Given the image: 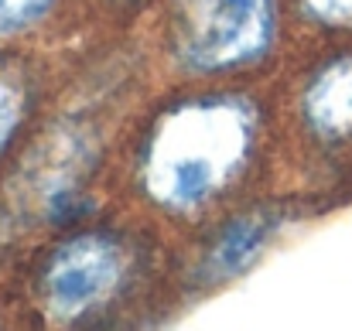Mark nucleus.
Here are the masks:
<instances>
[{
  "instance_id": "obj_4",
  "label": "nucleus",
  "mask_w": 352,
  "mask_h": 331,
  "mask_svg": "<svg viewBox=\"0 0 352 331\" xmlns=\"http://www.w3.org/2000/svg\"><path fill=\"white\" fill-rule=\"evenodd\" d=\"M305 116L329 140L352 137V58H339L315 76L305 93Z\"/></svg>"
},
{
  "instance_id": "obj_2",
  "label": "nucleus",
  "mask_w": 352,
  "mask_h": 331,
  "mask_svg": "<svg viewBox=\"0 0 352 331\" xmlns=\"http://www.w3.org/2000/svg\"><path fill=\"white\" fill-rule=\"evenodd\" d=\"M274 31V0H182L178 55L195 69L256 58Z\"/></svg>"
},
{
  "instance_id": "obj_7",
  "label": "nucleus",
  "mask_w": 352,
  "mask_h": 331,
  "mask_svg": "<svg viewBox=\"0 0 352 331\" xmlns=\"http://www.w3.org/2000/svg\"><path fill=\"white\" fill-rule=\"evenodd\" d=\"M48 7H52V0H0V34L34 24Z\"/></svg>"
},
{
  "instance_id": "obj_5",
  "label": "nucleus",
  "mask_w": 352,
  "mask_h": 331,
  "mask_svg": "<svg viewBox=\"0 0 352 331\" xmlns=\"http://www.w3.org/2000/svg\"><path fill=\"white\" fill-rule=\"evenodd\" d=\"M270 236V222L263 219V216H246V219L233 222L223 236H219V242H216V249H212V270L216 273H236V270H243L256 253H260V246H263V239Z\"/></svg>"
},
{
  "instance_id": "obj_3",
  "label": "nucleus",
  "mask_w": 352,
  "mask_h": 331,
  "mask_svg": "<svg viewBox=\"0 0 352 331\" xmlns=\"http://www.w3.org/2000/svg\"><path fill=\"white\" fill-rule=\"evenodd\" d=\"M123 256L103 236H79L65 242L45 273V294L48 308L58 318H76L100 301H107L120 284Z\"/></svg>"
},
{
  "instance_id": "obj_1",
  "label": "nucleus",
  "mask_w": 352,
  "mask_h": 331,
  "mask_svg": "<svg viewBox=\"0 0 352 331\" xmlns=\"http://www.w3.org/2000/svg\"><path fill=\"white\" fill-rule=\"evenodd\" d=\"M250 144L253 110L243 100L185 103L157 123L144 154V185L161 205L195 209L233 181Z\"/></svg>"
},
{
  "instance_id": "obj_6",
  "label": "nucleus",
  "mask_w": 352,
  "mask_h": 331,
  "mask_svg": "<svg viewBox=\"0 0 352 331\" xmlns=\"http://www.w3.org/2000/svg\"><path fill=\"white\" fill-rule=\"evenodd\" d=\"M21 110H24V100H21L17 82L7 72H0V150L10 144V137L21 123Z\"/></svg>"
},
{
  "instance_id": "obj_8",
  "label": "nucleus",
  "mask_w": 352,
  "mask_h": 331,
  "mask_svg": "<svg viewBox=\"0 0 352 331\" xmlns=\"http://www.w3.org/2000/svg\"><path fill=\"white\" fill-rule=\"evenodd\" d=\"M305 7L325 24H352V0H305Z\"/></svg>"
}]
</instances>
